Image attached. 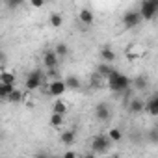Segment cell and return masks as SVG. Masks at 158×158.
Returning a JSON list of instances; mask_svg holds the SVG:
<instances>
[{
    "instance_id": "obj_1",
    "label": "cell",
    "mask_w": 158,
    "mask_h": 158,
    "mask_svg": "<svg viewBox=\"0 0 158 158\" xmlns=\"http://www.w3.org/2000/svg\"><path fill=\"white\" fill-rule=\"evenodd\" d=\"M108 88L114 91V93H125L128 88H130V78L119 71H114L110 76H108Z\"/></svg>"
},
{
    "instance_id": "obj_2",
    "label": "cell",
    "mask_w": 158,
    "mask_h": 158,
    "mask_svg": "<svg viewBox=\"0 0 158 158\" xmlns=\"http://www.w3.org/2000/svg\"><path fill=\"white\" fill-rule=\"evenodd\" d=\"M110 147H112V139L106 134H97V136L91 138V152L104 156L110 151Z\"/></svg>"
},
{
    "instance_id": "obj_3",
    "label": "cell",
    "mask_w": 158,
    "mask_h": 158,
    "mask_svg": "<svg viewBox=\"0 0 158 158\" xmlns=\"http://www.w3.org/2000/svg\"><path fill=\"white\" fill-rule=\"evenodd\" d=\"M139 15L143 21H151L156 17L158 13V6H156V0H143V2L139 4Z\"/></svg>"
},
{
    "instance_id": "obj_4",
    "label": "cell",
    "mask_w": 158,
    "mask_h": 158,
    "mask_svg": "<svg viewBox=\"0 0 158 158\" xmlns=\"http://www.w3.org/2000/svg\"><path fill=\"white\" fill-rule=\"evenodd\" d=\"M43 84V73L41 71H32L28 76H26V82H24V88L28 91H34L37 88H41Z\"/></svg>"
},
{
    "instance_id": "obj_5",
    "label": "cell",
    "mask_w": 158,
    "mask_h": 158,
    "mask_svg": "<svg viewBox=\"0 0 158 158\" xmlns=\"http://www.w3.org/2000/svg\"><path fill=\"white\" fill-rule=\"evenodd\" d=\"M67 91V84H65V80H52L50 84H48V93L52 95V97H56V99H60L63 93Z\"/></svg>"
},
{
    "instance_id": "obj_6",
    "label": "cell",
    "mask_w": 158,
    "mask_h": 158,
    "mask_svg": "<svg viewBox=\"0 0 158 158\" xmlns=\"http://www.w3.org/2000/svg\"><path fill=\"white\" fill-rule=\"evenodd\" d=\"M143 19H141V15H139V11H127L125 15H123V24H125V28H136L139 23H141Z\"/></svg>"
},
{
    "instance_id": "obj_7",
    "label": "cell",
    "mask_w": 158,
    "mask_h": 158,
    "mask_svg": "<svg viewBox=\"0 0 158 158\" xmlns=\"http://www.w3.org/2000/svg\"><path fill=\"white\" fill-rule=\"evenodd\" d=\"M43 63H45V69H47V71H52V69L58 67L60 58H58V54L54 52V48L45 50V54H43Z\"/></svg>"
},
{
    "instance_id": "obj_8",
    "label": "cell",
    "mask_w": 158,
    "mask_h": 158,
    "mask_svg": "<svg viewBox=\"0 0 158 158\" xmlns=\"http://www.w3.org/2000/svg\"><path fill=\"white\" fill-rule=\"evenodd\" d=\"M95 115H97V119L99 121H110V108H108V104H104V102H99L97 106H95Z\"/></svg>"
},
{
    "instance_id": "obj_9",
    "label": "cell",
    "mask_w": 158,
    "mask_h": 158,
    "mask_svg": "<svg viewBox=\"0 0 158 158\" xmlns=\"http://www.w3.org/2000/svg\"><path fill=\"white\" fill-rule=\"evenodd\" d=\"M78 19H80V23H82V24L91 26V24H93V21H95V15H93V11H91L89 8H82L80 11H78Z\"/></svg>"
},
{
    "instance_id": "obj_10",
    "label": "cell",
    "mask_w": 158,
    "mask_h": 158,
    "mask_svg": "<svg viewBox=\"0 0 158 158\" xmlns=\"http://www.w3.org/2000/svg\"><path fill=\"white\" fill-rule=\"evenodd\" d=\"M145 112H147L149 115H152V117L158 115V93L152 95V97L145 102Z\"/></svg>"
},
{
    "instance_id": "obj_11",
    "label": "cell",
    "mask_w": 158,
    "mask_h": 158,
    "mask_svg": "<svg viewBox=\"0 0 158 158\" xmlns=\"http://www.w3.org/2000/svg\"><path fill=\"white\" fill-rule=\"evenodd\" d=\"M60 141H61L65 147L74 145V141H76V134H74V130H63V132L60 134Z\"/></svg>"
},
{
    "instance_id": "obj_12",
    "label": "cell",
    "mask_w": 158,
    "mask_h": 158,
    "mask_svg": "<svg viewBox=\"0 0 158 158\" xmlns=\"http://www.w3.org/2000/svg\"><path fill=\"white\" fill-rule=\"evenodd\" d=\"M128 110L132 114H139V112H145V102L141 99H132L130 104H128Z\"/></svg>"
},
{
    "instance_id": "obj_13",
    "label": "cell",
    "mask_w": 158,
    "mask_h": 158,
    "mask_svg": "<svg viewBox=\"0 0 158 158\" xmlns=\"http://www.w3.org/2000/svg\"><path fill=\"white\" fill-rule=\"evenodd\" d=\"M101 58H102L104 63H112V61L115 60V52H114L110 47H104V48L101 50Z\"/></svg>"
},
{
    "instance_id": "obj_14",
    "label": "cell",
    "mask_w": 158,
    "mask_h": 158,
    "mask_svg": "<svg viewBox=\"0 0 158 158\" xmlns=\"http://www.w3.org/2000/svg\"><path fill=\"white\" fill-rule=\"evenodd\" d=\"M13 91H15V86H11V84H0V97H2L4 101H8Z\"/></svg>"
},
{
    "instance_id": "obj_15",
    "label": "cell",
    "mask_w": 158,
    "mask_h": 158,
    "mask_svg": "<svg viewBox=\"0 0 158 158\" xmlns=\"http://www.w3.org/2000/svg\"><path fill=\"white\" fill-rule=\"evenodd\" d=\"M67 112V102H63L61 99H58L54 104H52V114H60V115H65Z\"/></svg>"
},
{
    "instance_id": "obj_16",
    "label": "cell",
    "mask_w": 158,
    "mask_h": 158,
    "mask_svg": "<svg viewBox=\"0 0 158 158\" xmlns=\"http://www.w3.org/2000/svg\"><path fill=\"white\" fill-rule=\"evenodd\" d=\"M65 84H67V89H80L82 88V82L78 80L76 76H67L65 78Z\"/></svg>"
},
{
    "instance_id": "obj_17",
    "label": "cell",
    "mask_w": 158,
    "mask_h": 158,
    "mask_svg": "<svg viewBox=\"0 0 158 158\" xmlns=\"http://www.w3.org/2000/svg\"><path fill=\"white\" fill-rule=\"evenodd\" d=\"M0 84H11V86H15V74L10 73V71H4L2 74H0Z\"/></svg>"
},
{
    "instance_id": "obj_18",
    "label": "cell",
    "mask_w": 158,
    "mask_h": 158,
    "mask_svg": "<svg viewBox=\"0 0 158 158\" xmlns=\"http://www.w3.org/2000/svg\"><path fill=\"white\" fill-rule=\"evenodd\" d=\"M48 23H50V26H52V28H60V26L63 24V17H61L60 13H50Z\"/></svg>"
},
{
    "instance_id": "obj_19",
    "label": "cell",
    "mask_w": 158,
    "mask_h": 158,
    "mask_svg": "<svg viewBox=\"0 0 158 158\" xmlns=\"http://www.w3.org/2000/svg\"><path fill=\"white\" fill-rule=\"evenodd\" d=\"M114 71H115V69H112V67H108L106 63H102V65H99V69H97V74H99V76H104L106 80H108V76H110Z\"/></svg>"
},
{
    "instance_id": "obj_20",
    "label": "cell",
    "mask_w": 158,
    "mask_h": 158,
    "mask_svg": "<svg viewBox=\"0 0 158 158\" xmlns=\"http://www.w3.org/2000/svg\"><path fill=\"white\" fill-rule=\"evenodd\" d=\"M54 52L58 54V58H65V56L69 54V47H67L65 43H58V45L54 47Z\"/></svg>"
},
{
    "instance_id": "obj_21",
    "label": "cell",
    "mask_w": 158,
    "mask_h": 158,
    "mask_svg": "<svg viewBox=\"0 0 158 158\" xmlns=\"http://www.w3.org/2000/svg\"><path fill=\"white\" fill-rule=\"evenodd\" d=\"M63 121H65V119H63V115H60V114H52L48 123H50V127H54V128H60V127L63 125Z\"/></svg>"
},
{
    "instance_id": "obj_22",
    "label": "cell",
    "mask_w": 158,
    "mask_h": 158,
    "mask_svg": "<svg viewBox=\"0 0 158 158\" xmlns=\"http://www.w3.org/2000/svg\"><path fill=\"white\" fill-rule=\"evenodd\" d=\"M106 136L112 139V143H114V141H121V139H123V132H121L119 128H110Z\"/></svg>"
},
{
    "instance_id": "obj_23",
    "label": "cell",
    "mask_w": 158,
    "mask_h": 158,
    "mask_svg": "<svg viewBox=\"0 0 158 158\" xmlns=\"http://www.w3.org/2000/svg\"><path fill=\"white\" fill-rule=\"evenodd\" d=\"M23 91L21 89H15L11 95H10V99H8V102H11V104H19V102H23Z\"/></svg>"
},
{
    "instance_id": "obj_24",
    "label": "cell",
    "mask_w": 158,
    "mask_h": 158,
    "mask_svg": "<svg viewBox=\"0 0 158 158\" xmlns=\"http://www.w3.org/2000/svg\"><path fill=\"white\" fill-rule=\"evenodd\" d=\"M134 88L136 89H145L147 88V78L145 76H136L134 78Z\"/></svg>"
},
{
    "instance_id": "obj_25",
    "label": "cell",
    "mask_w": 158,
    "mask_h": 158,
    "mask_svg": "<svg viewBox=\"0 0 158 158\" xmlns=\"http://www.w3.org/2000/svg\"><path fill=\"white\" fill-rule=\"evenodd\" d=\"M61 158H78V156L74 154V151H65V152L61 154Z\"/></svg>"
},
{
    "instance_id": "obj_26",
    "label": "cell",
    "mask_w": 158,
    "mask_h": 158,
    "mask_svg": "<svg viewBox=\"0 0 158 158\" xmlns=\"http://www.w3.org/2000/svg\"><path fill=\"white\" fill-rule=\"evenodd\" d=\"M30 4H32L34 8H43V6H45V4L41 2V0H32V2H30Z\"/></svg>"
},
{
    "instance_id": "obj_27",
    "label": "cell",
    "mask_w": 158,
    "mask_h": 158,
    "mask_svg": "<svg viewBox=\"0 0 158 158\" xmlns=\"http://www.w3.org/2000/svg\"><path fill=\"white\" fill-rule=\"evenodd\" d=\"M35 158H56V156H50V154H45V152H39Z\"/></svg>"
},
{
    "instance_id": "obj_28",
    "label": "cell",
    "mask_w": 158,
    "mask_h": 158,
    "mask_svg": "<svg viewBox=\"0 0 158 158\" xmlns=\"http://www.w3.org/2000/svg\"><path fill=\"white\" fill-rule=\"evenodd\" d=\"M84 158H99V156H97V154H95V152H88V154H86V156H84Z\"/></svg>"
},
{
    "instance_id": "obj_29",
    "label": "cell",
    "mask_w": 158,
    "mask_h": 158,
    "mask_svg": "<svg viewBox=\"0 0 158 158\" xmlns=\"http://www.w3.org/2000/svg\"><path fill=\"white\" fill-rule=\"evenodd\" d=\"M101 158H115V156H108V154H104V156H101Z\"/></svg>"
},
{
    "instance_id": "obj_30",
    "label": "cell",
    "mask_w": 158,
    "mask_h": 158,
    "mask_svg": "<svg viewBox=\"0 0 158 158\" xmlns=\"http://www.w3.org/2000/svg\"><path fill=\"white\" fill-rule=\"evenodd\" d=\"M156 93H158V84H156Z\"/></svg>"
},
{
    "instance_id": "obj_31",
    "label": "cell",
    "mask_w": 158,
    "mask_h": 158,
    "mask_svg": "<svg viewBox=\"0 0 158 158\" xmlns=\"http://www.w3.org/2000/svg\"><path fill=\"white\" fill-rule=\"evenodd\" d=\"M156 132H158V128H156Z\"/></svg>"
}]
</instances>
